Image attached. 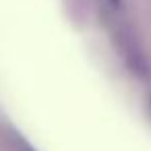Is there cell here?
Returning a JSON list of instances; mask_svg holds the SVG:
<instances>
[{"label": "cell", "mask_w": 151, "mask_h": 151, "mask_svg": "<svg viewBox=\"0 0 151 151\" xmlns=\"http://www.w3.org/2000/svg\"><path fill=\"white\" fill-rule=\"evenodd\" d=\"M25 151H33V149H29V147H27V149H25Z\"/></svg>", "instance_id": "6da1fadb"}, {"label": "cell", "mask_w": 151, "mask_h": 151, "mask_svg": "<svg viewBox=\"0 0 151 151\" xmlns=\"http://www.w3.org/2000/svg\"><path fill=\"white\" fill-rule=\"evenodd\" d=\"M112 2H118V0H112Z\"/></svg>", "instance_id": "7a4b0ae2"}]
</instances>
